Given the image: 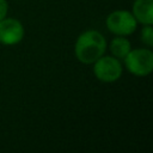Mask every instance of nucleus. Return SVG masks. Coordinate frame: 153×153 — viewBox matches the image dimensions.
Returning <instances> with one entry per match:
<instances>
[{
	"label": "nucleus",
	"instance_id": "f257e3e1",
	"mask_svg": "<svg viewBox=\"0 0 153 153\" xmlns=\"http://www.w3.org/2000/svg\"><path fill=\"white\" fill-rule=\"evenodd\" d=\"M106 48L108 44L103 33L90 29L82 31L78 36L74 44V55L79 62L84 65H92L105 54Z\"/></svg>",
	"mask_w": 153,
	"mask_h": 153
},
{
	"label": "nucleus",
	"instance_id": "f03ea898",
	"mask_svg": "<svg viewBox=\"0 0 153 153\" xmlns=\"http://www.w3.org/2000/svg\"><path fill=\"white\" fill-rule=\"evenodd\" d=\"M126 69L135 76H147L153 71V51L151 48H131L123 59Z\"/></svg>",
	"mask_w": 153,
	"mask_h": 153
},
{
	"label": "nucleus",
	"instance_id": "7ed1b4c3",
	"mask_svg": "<svg viewBox=\"0 0 153 153\" xmlns=\"http://www.w3.org/2000/svg\"><path fill=\"white\" fill-rule=\"evenodd\" d=\"M137 24L131 11L127 10L112 11L105 19L106 29L115 36H130L137 29Z\"/></svg>",
	"mask_w": 153,
	"mask_h": 153
},
{
	"label": "nucleus",
	"instance_id": "20e7f679",
	"mask_svg": "<svg viewBox=\"0 0 153 153\" xmlns=\"http://www.w3.org/2000/svg\"><path fill=\"white\" fill-rule=\"evenodd\" d=\"M92 65L94 76L102 82H115L122 76L123 66L121 63V60L116 59L112 55L104 54Z\"/></svg>",
	"mask_w": 153,
	"mask_h": 153
},
{
	"label": "nucleus",
	"instance_id": "39448f33",
	"mask_svg": "<svg viewBox=\"0 0 153 153\" xmlns=\"http://www.w3.org/2000/svg\"><path fill=\"white\" fill-rule=\"evenodd\" d=\"M25 30L23 24L12 17L0 20V43L4 45H16L24 38Z\"/></svg>",
	"mask_w": 153,
	"mask_h": 153
},
{
	"label": "nucleus",
	"instance_id": "423d86ee",
	"mask_svg": "<svg viewBox=\"0 0 153 153\" xmlns=\"http://www.w3.org/2000/svg\"><path fill=\"white\" fill-rule=\"evenodd\" d=\"M131 13L142 25H153V0H134Z\"/></svg>",
	"mask_w": 153,
	"mask_h": 153
},
{
	"label": "nucleus",
	"instance_id": "0eeeda50",
	"mask_svg": "<svg viewBox=\"0 0 153 153\" xmlns=\"http://www.w3.org/2000/svg\"><path fill=\"white\" fill-rule=\"evenodd\" d=\"M131 49V43L126 36H115L110 44H109V50L112 56H115L118 60H123L127 54Z\"/></svg>",
	"mask_w": 153,
	"mask_h": 153
},
{
	"label": "nucleus",
	"instance_id": "6e6552de",
	"mask_svg": "<svg viewBox=\"0 0 153 153\" xmlns=\"http://www.w3.org/2000/svg\"><path fill=\"white\" fill-rule=\"evenodd\" d=\"M140 39L146 47H153V25H142L140 31Z\"/></svg>",
	"mask_w": 153,
	"mask_h": 153
},
{
	"label": "nucleus",
	"instance_id": "1a4fd4ad",
	"mask_svg": "<svg viewBox=\"0 0 153 153\" xmlns=\"http://www.w3.org/2000/svg\"><path fill=\"white\" fill-rule=\"evenodd\" d=\"M8 13V2L7 0H0V20L6 18Z\"/></svg>",
	"mask_w": 153,
	"mask_h": 153
}]
</instances>
